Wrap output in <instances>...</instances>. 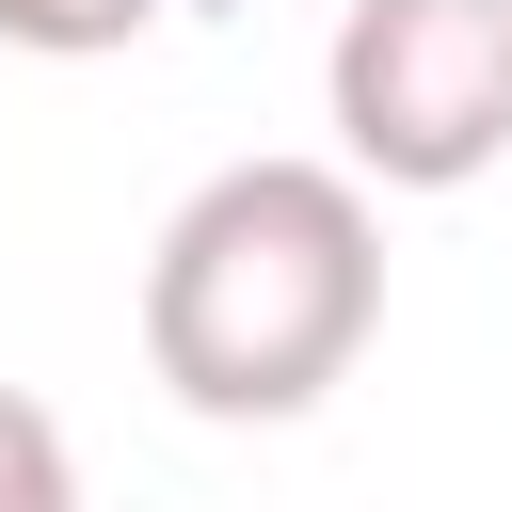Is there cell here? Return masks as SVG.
<instances>
[{"mask_svg": "<svg viewBox=\"0 0 512 512\" xmlns=\"http://www.w3.org/2000/svg\"><path fill=\"white\" fill-rule=\"evenodd\" d=\"M384 336V192L352 160H224L144 256V368L208 432L320 416Z\"/></svg>", "mask_w": 512, "mask_h": 512, "instance_id": "cell-1", "label": "cell"}, {"mask_svg": "<svg viewBox=\"0 0 512 512\" xmlns=\"http://www.w3.org/2000/svg\"><path fill=\"white\" fill-rule=\"evenodd\" d=\"M336 160L368 192H464L512 160V0H336Z\"/></svg>", "mask_w": 512, "mask_h": 512, "instance_id": "cell-2", "label": "cell"}, {"mask_svg": "<svg viewBox=\"0 0 512 512\" xmlns=\"http://www.w3.org/2000/svg\"><path fill=\"white\" fill-rule=\"evenodd\" d=\"M0 512H80V448L32 384H0Z\"/></svg>", "mask_w": 512, "mask_h": 512, "instance_id": "cell-3", "label": "cell"}, {"mask_svg": "<svg viewBox=\"0 0 512 512\" xmlns=\"http://www.w3.org/2000/svg\"><path fill=\"white\" fill-rule=\"evenodd\" d=\"M128 32H160V0H0V48H32V64H96Z\"/></svg>", "mask_w": 512, "mask_h": 512, "instance_id": "cell-4", "label": "cell"}]
</instances>
